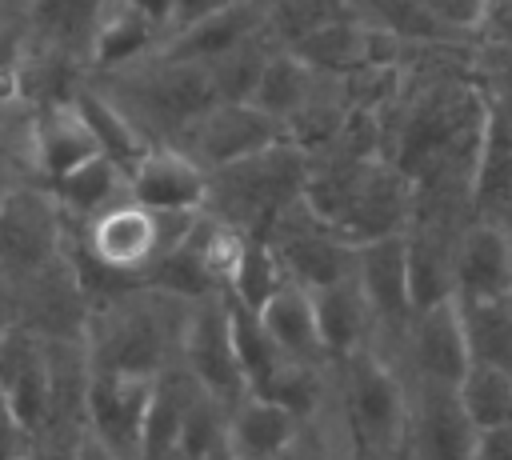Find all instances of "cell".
<instances>
[{"label": "cell", "instance_id": "cell-1", "mask_svg": "<svg viewBox=\"0 0 512 460\" xmlns=\"http://www.w3.org/2000/svg\"><path fill=\"white\" fill-rule=\"evenodd\" d=\"M184 320L188 300H176L144 284L92 304L84 332L92 372H124L148 380L164 376L172 364H180Z\"/></svg>", "mask_w": 512, "mask_h": 460}, {"label": "cell", "instance_id": "cell-2", "mask_svg": "<svg viewBox=\"0 0 512 460\" xmlns=\"http://www.w3.org/2000/svg\"><path fill=\"white\" fill-rule=\"evenodd\" d=\"M88 80L140 128L148 144H172L204 108L216 104V88L204 64L172 60L160 52L132 68Z\"/></svg>", "mask_w": 512, "mask_h": 460}, {"label": "cell", "instance_id": "cell-3", "mask_svg": "<svg viewBox=\"0 0 512 460\" xmlns=\"http://www.w3.org/2000/svg\"><path fill=\"white\" fill-rule=\"evenodd\" d=\"M332 400L360 460H400L408 440V380L376 348L332 364Z\"/></svg>", "mask_w": 512, "mask_h": 460}, {"label": "cell", "instance_id": "cell-4", "mask_svg": "<svg viewBox=\"0 0 512 460\" xmlns=\"http://www.w3.org/2000/svg\"><path fill=\"white\" fill-rule=\"evenodd\" d=\"M308 180V152L296 144H276L268 152H256L240 164H228L220 172H208V200L204 212L240 228L244 236H264L272 220L304 196Z\"/></svg>", "mask_w": 512, "mask_h": 460}, {"label": "cell", "instance_id": "cell-5", "mask_svg": "<svg viewBox=\"0 0 512 460\" xmlns=\"http://www.w3.org/2000/svg\"><path fill=\"white\" fill-rule=\"evenodd\" d=\"M200 212H152L136 200H120L88 224H68V240L100 268L144 280V272L172 252L196 224Z\"/></svg>", "mask_w": 512, "mask_h": 460}, {"label": "cell", "instance_id": "cell-6", "mask_svg": "<svg viewBox=\"0 0 512 460\" xmlns=\"http://www.w3.org/2000/svg\"><path fill=\"white\" fill-rule=\"evenodd\" d=\"M68 220L52 192L36 180L16 184L0 200V276L8 288L28 284L64 256Z\"/></svg>", "mask_w": 512, "mask_h": 460}, {"label": "cell", "instance_id": "cell-7", "mask_svg": "<svg viewBox=\"0 0 512 460\" xmlns=\"http://www.w3.org/2000/svg\"><path fill=\"white\" fill-rule=\"evenodd\" d=\"M180 368L224 408H236L248 396V380H244L236 348H232L228 292L188 304V320H184V336H180Z\"/></svg>", "mask_w": 512, "mask_h": 460}, {"label": "cell", "instance_id": "cell-8", "mask_svg": "<svg viewBox=\"0 0 512 460\" xmlns=\"http://www.w3.org/2000/svg\"><path fill=\"white\" fill-rule=\"evenodd\" d=\"M276 144H284V128L272 116H264L256 104H220V100L212 108H204L172 140V148H180L204 172H220L256 152H268Z\"/></svg>", "mask_w": 512, "mask_h": 460}, {"label": "cell", "instance_id": "cell-9", "mask_svg": "<svg viewBox=\"0 0 512 460\" xmlns=\"http://www.w3.org/2000/svg\"><path fill=\"white\" fill-rule=\"evenodd\" d=\"M476 436L480 432L460 408L456 388L408 380V440L400 460H472Z\"/></svg>", "mask_w": 512, "mask_h": 460}, {"label": "cell", "instance_id": "cell-10", "mask_svg": "<svg viewBox=\"0 0 512 460\" xmlns=\"http://www.w3.org/2000/svg\"><path fill=\"white\" fill-rule=\"evenodd\" d=\"M408 380H428V384H448L456 388L464 380V372L472 368L468 356V340H464V324H460V308L456 300L420 308L404 332V344L392 360Z\"/></svg>", "mask_w": 512, "mask_h": 460}, {"label": "cell", "instance_id": "cell-11", "mask_svg": "<svg viewBox=\"0 0 512 460\" xmlns=\"http://www.w3.org/2000/svg\"><path fill=\"white\" fill-rule=\"evenodd\" d=\"M156 380L124 376V372H92L88 400H84V432L120 452L124 460L140 456L148 408H152Z\"/></svg>", "mask_w": 512, "mask_h": 460}, {"label": "cell", "instance_id": "cell-12", "mask_svg": "<svg viewBox=\"0 0 512 460\" xmlns=\"http://www.w3.org/2000/svg\"><path fill=\"white\" fill-rule=\"evenodd\" d=\"M412 180L384 156L364 160L360 180L352 188L348 212L340 220V236L352 244H368V240H384V236H400L412 224Z\"/></svg>", "mask_w": 512, "mask_h": 460}, {"label": "cell", "instance_id": "cell-13", "mask_svg": "<svg viewBox=\"0 0 512 460\" xmlns=\"http://www.w3.org/2000/svg\"><path fill=\"white\" fill-rule=\"evenodd\" d=\"M0 396L32 436L48 424V404H52L48 340L28 332L24 324H12L0 336Z\"/></svg>", "mask_w": 512, "mask_h": 460}, {"label": "cell", "instance_id": "cell-14", "mask_svg": "<svg viewBox=\"0 0 512 460\" xmlns=\"http://www.w3.org/2000/svg\"><path fill=\"white\" fill-rule=\"evenodd\" d=\"M28 156H32V180L36 184H56L80 164L100 156V144L84 120V112L72 100L60 104H40L32 108V136H28Z\"/></svg>", "mask_w": 512, "mask_h": 460}, {"label": "cell", "instance_id": "cell-15", "mask_svg": "<svg viewBox=\"0 0 512 460\" xmlns=\"http://www.w3.org/2000/svg\"><path fill=\"white\" fill-rule=\"evenodd\" d=\"M128 200L152 212H200L208 200V172L172 144L148 148L128 172Z\"/></svg>", "mask_w": 512, "mask_h": 460}, {"label": "cell", "instance_id": "cell-16", "mask_svg": "<svg viewBox=\"0 0 512 460\" xmlns=\"http://www.w3.org/2000/svg\"><path fill=\"white\" fill-rule=\"evenodd\" d=\"M268 32V0H236L180 32H172L156 52L172 56V60H188V64H212L228 52H236L240 44L256 40Z\"/></svg>", "mask_w": 512, "mask_h": 460}, {"label": "cell", "instance_id": "cell-17", "mask_svg": "<svg viewBox=\"0 0 512 460\" xmlns=\"http://www.w3.org/2000/svg\"><path fill=\"white\" fill-rule=\"evenodd\" d=\"M456 300L512 296V232L492 220H472L456 240Z\"/></svg>", "mask_w": 512, "mask_h": 460}, {"label": "cell", "instance_id": "cell-18", "mask_svg": "<svg viewBox=\"0 0 512 460\" xmlns=\"http://www.w3.org/2000/svg\"><path fill=\"white\" fill-rule=\"evenodd\" d=\"M164 44V32L140 16L132 4L124 0H108L92 36V52H88V76H104V72H120L132 68L140 60H148L156 48Z\"/></svg>", "mask_w": 512, "mask_h": 460}, {"label": "cell", "instance_id": "cell-19", "mask_svg": "<svg viewBox=\"0 0 512 460\" xmlns=\"http://www.w3.org/2000/svg\"><path fill=\"white\" fill-rule=\"evenodd\" d=\"M308 424H300L288 408H280L276 400L248 392L236 408H228V428H224V444L240 456V460H272L280 456Z\"/></svg>", "mask_w": 512, "mask_h": 460}, {"label": "cell", "instance_id": "cell-20", "mask_svg": "<svg viewBox=\"0 0 512 460\" xmlns=\"http://www.w3.org/2000/svg\"><path fill=\"white\" fill-rule=\"evenodd\" d=\"M256 316H260L268 340L276 344V352L288 364H332L324 344H320V324H316L312 292H304L300 284L288 280Z\"/></svg>", "mask_w": 512, "mask_h": 460}, {"label": "cell", "instance_id": "cell-21", "mask_svg": "<svg viewBox=\"0 0 512 460\" xmlns=\"http://www.w3.org/2000/svg\"><path fill=\"white\" fill-rule=\"evenodd\" d=\"M108 0H28L24 4V24H28V40L72 56L88 68V52H92V36L100 24Z\"/></svg>", "mask_w": 512, "mask_h": 460}, {"label": "cell", "instance_id": "cell-22", "mask_svg": "<svg viewBox=\"0 0 512 460\" xmlns=\"http://www.w3.org/2000/svg\"><path fill=\"white\" fill-rule=\"evenodd\" d=\"M312 304H316L320 344H324L332 364L348 360L360 348H372L376 324H372V312H368V300H364L356 276L340 280V284H332L324 292H312Z\"/></svg>", "mask_w": 512, "mask_h": 460}, {"label": "cell", "instance_id": "cell-23", "mask_svg": "<svg viewBox=\"0 0 512 460\" xmlns=\"http://www.w3.org/2000/svg\"><path fill=\"white\" fill-rule=\"evenodd\" d=\"M44 188L52 192V200L60 204L68 224H88L100 212H108L112 204L128 200V172L116 160L96 156V160L80 164L76 172H68L64 180L44 184Z\"/></svg>", "mask_w": 512, "mask_h": 460}, {"label": "cell", "instance_id": "cell-24", "mask_svg": "<svg viewBox=\"0 0 512 460\" xmlns=\"http://www.w3.org/2000/svg\"><path fill=\"white\" fill-rule=\"evenodd\" d=\"M320 76H324V72H312L304 60H296L288 48H280V52H272V60L264 64V76H260V84H256V92H252V104H256L264 116H272L280 128H288V120H292V116L308 104V96L316 92Z\"/></svg>", "mask_w": 512, "mask_h": 460}, {"label": "cell", "instance_id": "cell-25", "mask_svg": "<svg viewBox=\"0 0 512 460\" xmlns=\"http://www.w3.org/2000/svg\"><path fill=\"white\" fill-rule=\"evenodd\" d=\"M76 108L84 112V120H88V128H92V136H96V144H100V156L116 160L124 172H132V164H136L148 148H156V144H148V140L140 136V128H136L92 80L80 84Z\"/></svg>", "mask_w": 512, "mask_h": 460}, {"label": "cell", "instance_id": "cell-26", "mask_svg": "<svg viewBox=\"0 0 512 460\" xmlns=\"http://www.w3.org/2000/svg\"><path fill=\"white\" fill-rule=\"evenodd\" d=\"M472 364L512 376V308L508 300H456Z\"/></svg>", "mask_w": 512, "mask_h": 460}, {"label": "cell", "instance_id": "cell-27", "mask_svg": "<svg viewBox=\"0 0 512 460\" xmlns=\"http://www.w3.org/2000/svg\"><path fill=\"white\" fill-rule=\"evenodd\" d=\"M228 320H232V348L240 360V372L248 380V392H264V384L280 372L284 356L276 352V344L268 340L260 316L252 308H244L240 300L228 296Z\"/></svg>", "mask_w": 512, "mask_h": 460}, {"label": "cell", "instance_id": "cell-28", "mask_svg": "<svg viewBox=\"0 0 512 460\" xmlns=\"http://www.w3.org/2000/svg\"><path fill=\"white\" fill-rule=\"evenodd\" d=\"M356 12H368L356 0H268V36L280 48H292L296 40L312 36L324 24L348 20Z\"/></svg>", "mask_w": 512, "mask_h": 460}, {"label": "cell", "instance_id": "cell-29", "mask_svg": "<svg viewBox=\"0 0 512 460\" xmlns=\"http://www.w3.org/2000/svg\"><path fill=\"white\" fill-rule=\"evenodd\" d=\"M284 284H288V276H284V264H280L276 248L268 240H260V236H248L244 252H240V264H236V272L228 280V296L240 300L244 308L260 312Z\"/></svg>", "mask_w": 512, "mask_h": 460}, {"label": "cell", "instance_id": "cell-30", "mask_svg": "<svg viewBox=\"0 0 512 460\" xmlns=\"http://www.w3.org/2000/svg\"><path fill=\"white\" fill-rule=\"evenodd\" d=\"M456 396H460V408L468 412V420L476 424V432L512 424V376L508 372L472 364L464 372V380L456 384Z\"/></svg>", "mask_w": 512, "mask_h": 460}, {"label": "cell", "instance_id": "cell-31", "mask_svg": "<svg viewBox=\"0 0 512 460\" xmlns=\"http://www.w3.org/2000/svg\"><path fill=\"white\" fill-rule=\"evenodd\" d=\"M420 12L444 32V36H476L484 32L496 0H416Z\"/></svg>", "mask_w": 512, "mask_h": 460}, {"label": "cell", "instance_id": "cell-32", "mask_svg": "<svg viewBox=\"0 0 512 460\" xmlns=\"http://www.w3.org/2000/svg\"><path fill=\"white\" fill-rule=\"evenodd\" d=\"M28 452H32V432L0 396V460H28Z\"/></svg>", "mask_w": 512, "mask_h": 460}, {"label": "cell", "instance_id": "cell-33", "mask_svg": "<svg viewBox=\"0 0 512 460\" xmlns=\"http://www.w3.org/2000/svg\"><path fill=\"white\" fill-rule=\"evenodd\" d=\"M272 460H328V440H324V420H316V424H308L280 456H272Z\"/></svg>", "mask_w": 512, "mask_h": 460}, {"label": "cell", "instance_id": "cell-34", "mask_svg": "<svg viewBox=\"0 0 512 460\" xmlns=\"http://www.w3.org/2000/svg\"><path fill=\"white\" fill-rule=\"evenodd\" d=\"M472 460H512V424L484 428L476 436V456Z\"/></svg>", "mask_w": 512, "mask_h": 460}, {"label": "cell", "instance_id": "cell-35", "mask_svg": "<svg viewBox=\"0 0 512 460\" xmlns=\"http://www.w3.org/2000/svg\"><path fill=\"white\" fill-rule=\"evenodd\" d=\"M228 4H236V0H176V12H172V32H180V28L196 24V20H204V16H212V12L228 8ZM172 32H168V36H172ZM168 36H164V40H168Z\"/></svg>", "mask_w": 512, "mask_h": 460}, {"label": "cell", "instance_id": "cell-36", "mask_svg": "<svg viewBox=\"0 0 512 460\" xmlns=\"http://www.w3.org/2000/svg\"><path fill=\"white\" fill-rule=\"evenodd\" d=\"M124 4H132L140 16H148L164 36L172 32V12H176V0H124Z\"/></svg>", "mask_w": 512, "mask_h": 460}, {"label": "cell", "instance_id": "cell-37", "mask_svg": "<svg viewBox=\"0 0 512 460\" xmlns=\"http://www.w3.org/2000/svg\"><path fill=\"white\" fill-rule=\"evenodd\" d=\"M76 460H124L120 452H112L108 444H100L96 436H80V444H76Z\"/></svg>", "mask_w": 512, "mask_h": 460}, {"label": "cell", "instance_id": "cell-38", "mask_svg": "<svg viewBox=\"0 0 512 460\" xmlns=\"http://www.w3.org/2000/svg\"><path fill=\"white\" fill-rule=\"evenodd\" d=\"M488 96H492V104H496V108L504 112V120L512 124V76H508V80H504V84H500L496 92H488Z\"/></svg>", "mask_w": 512, "mask_h": 460}, {"label": "cell", "instance_id": "cell-39", "mask_svg": "<svg viewBox=\"0 0 512 460\" xmlns=\"http://www.w3.org/2000/svg\"><path fill=\"white\" fill-rule=\"evenodd\" d=\"M136 460H192L180 444H172V448H148V452H140Z\"/></svg>", "mask_w": 512, "mask_h": 460}, {"label": "cell", "instance_id": "cell-40", "mask_svg": "<svg viewBox=\"0 0 512 460\" xmlns=\"http://www.w3.org/2000/svg\"><path fill=\"white\" fill-rule=\"evenodd\" d=\"M204 460H240V456H236V452H232L228 444H216V448H212V452H208Z\"/></svg>", "mask_w": 512, "mask_h": 460}, {"label": "cell", "instance_id": "cell-41", "mask_svg": "<svg viewBox=\"0 0 512 460\" xmlns=\"http://www.w3.org/2000/svg\"><path fill=\"white\" fill-rule=\"evenodd\" d=\"M0 4H8V8H20V12H24V4H28V0H0Z\"/></svg>", "mask_w": 512, "mask_h": 460}, {"label": "cell", "instance_id": "cell-42", "mask_svg": "<svg viewBox=\"0 0 512 460\" xmlns=\"http://www.w3.org/2000/svg\"><path fill=\"white\" fill-rule=\"evenodd\" d=\"M356 4H364V8H368V0H356Z\"/></svg>", "mask_w": 512, "mask_h": 460}, {"label": "cell", "instance_id": "cell-43", "mask_svg": "<svg viewBox=\"0 0 512 460\" xmlns=\"http://www.w3.org/2000/svg\"><path fill=\"white\" fill-rule=\"evenodd\" d=\"M508 308H512V296H508Z\"/></svg>", "mask_w": 512, "mask_h": 460}]
</instances>
